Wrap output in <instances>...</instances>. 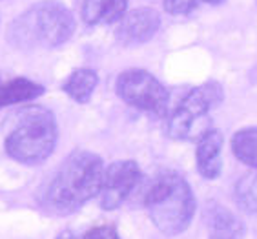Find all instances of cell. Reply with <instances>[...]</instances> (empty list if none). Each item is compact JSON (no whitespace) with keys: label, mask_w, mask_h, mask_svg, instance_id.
I'll return each mask as SVG.
<instances>
[{"label":"cell","mask_w":257,"mask_h":239,"mask_svg":"<svg viewBox=\"0 0 257 239\" xmlns=\"http://www.w3.org/2000/svg\"><path fill=\"white\" fill-rule=\"evenodd\" d=\"M75 31L71 11L59 2H39L13 20L8 30V39L22 51L57 48L68 42Z\"/></svg>","instance_id":"7a4b0ae2"},{"label":"cell","mask_w":257,"mask_h":239,"mask_svg":"<svg viewBox=\"0 0 257 239\" xmlns=\"http://www.w3.org/2000/svg\"><path fill=\"white\" fill-rule=\"evenodd\" d=\"M201 2H204V4H210V6H219V4H223L224 0H201Z\"/></svg>","instance_id":"d6986e66"},{"label":"cell","mask_w":257,"mask_h":239,"mask_svg":"<svg viewBox=\"0 0 257 239\" xmlns=\"http://www.w3.org/2000/svg\"><path fill=\"white\" fill-rule=\"evenodd\" d=\"M115 90L126 104L154 117L168 113L170 95L154 75L144 70H128L119 75Z\"/></svg>","instance_id":"8992f818"},{"label":"cell","mask_w":257,"mask_h":239,"mask_svg":"<svg viewBox=\"0 0 257 239\" xmlns=\"http://www.w3.org/2000/svg\"><path fill=\"white\" fill-rule=\"evenodd\" d=\"M141 179V170L134 161H119L104 170L99 197L104 210H113L128 199Z\"/></svg>","instance_id":"52a82bcc"},{"label":"cell","mask_w":257,"mask_h":239,"mask_svg":"<svg viewBox=\"0 0 257 239\" xmlns=\"http://www.w3.org/2000/svg\"><path fill=\"white\" fill-rule=\"evenodd\" d=\"M57 239H82V237L77 235L75 232H71V230H64V232H60V234L57 235Z\"/></svg>","instance_id":"ac0fdd59"},{"label":"cell","mask_w":257,"mask_h":239,"mask_svg":"<svg viewBox=\"0 0 257 239\" xmlns=\"http://www.w3.org/2000/svg\"><path fill=\"white\" fill-rule=\"evenodd\" d=\"M146 210L163 234L177 235L188 228L195 214V197L190 184L175 172H163L150 184Z\"/></svg>","instance_id":"3957f363"},{"label":"cell","mask_w":257,"mask_h":239,"mask_svg":"<svg viewBox=\"0 0 257 239\" xmlns=\"http://www.w3.org/2000/svg\"><path fill=\"white\" fill-rule=\"evenodd\" d=\"M0 82H2V80H0Z\"/></svg>","instance_id":"44dd1931"},{"label":"cell","mask_w":257,"mask_h":239,"mask_svg":"<svg viewBox=\"0 0 257 239\" xmlns=\"http://www.w3.org/2000/svg\"><path fill=\"white\" fill-rule=\"evenodd\" d=\"M126 15V0H84L82 19L89 26H106L119 22Z\"/></svg>","instance_id":"8fae6325"},{"label":"cell","mask_w":257,"mask_h":239,"mask_svg":"<svg viewBox=\"0 0 257 239\" xmlns=\"http://www.w3.org/2000/svg\"><path fill=\"white\" fill-rule=\"evenodd\" d=\"M104 165L91 152H75L60 165L44 192V204L60 215L71 214L99 195Z\"/></svg>","instance_id":"6da1fadb"},{"label":"cell","mask_w":257,"mask_h":239,"mask_svg":"<svg viewBox=\"0 0 257 239\" xmlns=\"http://www.w3.org/2000/svg\"><path fill=\"white\" fill-rule=\"evenodd\" d=\"M82 239H120L119 234L115 232V228L111 226H93V228H89Z\"/></svg>","instance_id":"e0dca14e"},{"label":"cell","mask_w":257,"mask_h":239,"mask_svg":"<svg viewBox=\"0 0 257 239\" xmlns=\"http://www.w3.org/2000/svg\"><path fill=\"white\" fill-rule=\"evenodd\" d=\"M221 148H223V135L217 130H210L197 141V170L206 179H215L221 174L223 159H221Z\"/></svg>","instance_id":"9c48e42d"},{"label":"cell","mask_w":257,"mask_h":239,"mask_svg":"<svg viewBox=\"0 0 257 239\" xmlns=\"http://www.w3.org/2000/svg\"><path fill=\"white\" fill-rule=\"evenodd\" d=\"M57 145V123L50 110L33 106L17 119L15 128L6 139V152L22 165L44 163Z\"/></svg>","instance_id":"277c9868"},{"label":"cell","mask_w":257,"mask_h":239,"mask_svg":"<svg viewBox=\"0 0 257 239\" xmlns=\"http://www.w3.org/2000/svg\"><path fill=\"white\" fill-rule=\"evenodd\" d=\"M235 199L244 212L257 214V168L248 172L235 184Z\"/></svg>","instance_id":"9a60e30c"},{"label":"cell","mask_w":257,"mask_h":239,"mask_svg":"<svg viewBox=\"0 0 257 239\" xmlns=\"http://www.w3.org/2000/svg\"><path fill=\"white\" fill-rule=\"evenodd\" d=\"M208 228H210V237L217 239H242L244 228L242 223L235 215L219 204H210L204 214Z\"/></svg>","instance_id":"30bf717a"},{"label":"cell","mask_w":257,"mask_h":239,"mask_svg":"<svg viewBox=\"0 0 257 239\" xmlns=\"http://www.w3.org/2000/svg\"><path fill=\"white\" fill-rule=\"evenodd\" d=\"M255 2H257V0H255Z\"/></svg>","instance_id":"7402d4cb"},{"label":"cell","mask_w":257,"mask_h":239,"mask_svg":"<svg viewBox=\"0 0 257 239\" xmlns=\"http://www.w3.org/2000/svg\"><path fill=\"white\" fill-rule=\"evenodd\" d=\"M232 152L241 163L257 168V128H244L233 135Z\"/></svg>","instance_id":"5bb4252c"},{"label":"cell","mask_w":257,"mask_h":239,"mask_svg":"<svg viewBox=\"0 0 257 239\" xmlns=\"http://www.w3.org/2000/svg\"><path fill=\"white\" fill-rule=\"evenodd\" d=\"M210 239H217V237H210Z\"/></svg>","instance_id":"ffe728a7"},{"label":"cell","mask_w":257,"mask_h":239,"mask_svg":"<svg viewBox=\"0 0 257 239\" xmlns=\"http://www.w3.org/2000/svg\"><path fill=\"white\" fill-rule=\"evenodd\" d=\"M223 100V88L206 82L193 88L168 117V135L177 141H199L210 132V111Z\"/></svg>","instance_id":"5b68a950"},{"label":"cell","mask_w":257,"mask_h":239,"mask_svg":"<svg viewBox=\"0 0 257 239\" xmlns=\"http://www.w3.org/2000/svg\"><path fill=\"white\" fill-rule=\"evenodd\" d=\"M115 37L124 46H137L148 42L161 28V17L155 10L139 8L126 13L117 22Z\"/></svg>","instance_id":"ba28073f"},{"label":"cell","mask_w":257,"mask_h":239,"mask_svg":"<svg viewBox=\"0 0 257 239\" xmlns=\"http://www.w3.org/2000/svg\"><path fill=\"white\" fill-rule=\"evenodd\" d=\"M44 91V86L30 79H13L8 82H0V108L37 99Z\"/></svg>","instance_id":"7c38bea8"},{"label":"cell","mask_w":257,"mask_h":239,"mask_svg":"<svg viewBox=\"0 0 257 239\" xmlns=\"http://www.w3.org/2000/svg\"><path fill=\"white\" fill-rule=\"evenodd\" d=\"M97 73L93 70H88V68H80V70H75L73 73L69 75L64 82V91L71 97L73 100L84 104L91 99L95 88H97Z\"/></svg>","instance_id":"4fadbf2b"},{"label":"cell","mask_w":257,"mask_h":239,"mask_svg":"<svg viewBox=\"0 0 257 239\" xmlns=\"http://www.w3.org/2000/svg\"><path fill=\"white\" fill-rule=\"evenodd\" d=\"M199 4L201 0H164V10L170 15H188Z\"/></svg>","instance_id":"2e32d148"}]
</instances>
